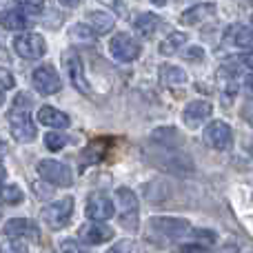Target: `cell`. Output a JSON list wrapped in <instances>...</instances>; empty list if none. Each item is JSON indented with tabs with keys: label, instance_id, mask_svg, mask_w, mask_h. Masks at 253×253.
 <instances>
[{
	"label": "cell",
	"instance_id": "1",
	"mask_svg": "<svg viewBox=\"0 0 253 253\" xmlns=\"http://www.w3.org/2000/svg\"><path fill=\"white\" fill-rule=\"evenodd\" d=\"M71 213H74V198H62V200L42 207L40 220H42L51 231H60V229H65L67 224H69Z\"/></svg>",
	"mask_w": 253,
	"mask_h": 253
},
{
	"label": "cell",
	"instance_id": "2",
	"mask_svg": "<svg viewBox=\"0 0 253 253\" xmlns=\"http://www.w3.org/2000/svg\"><path fill=\"white\" fill-rule=\"evenodd\" d=\"M116 202H118V218L120 224L129 231L138 229V196L131 189L120 187L116 191Z\"/></svg>",
	"mask_w": 253,
	"mask_h": 253
},
{
	"label": "cell",
	"instance_id": "3",
	"mask_svg": "<svg viewBox=\"0 0 253 253\" xmlns=\"http://www.w3.org/2000/svg\"><path fill=\"white\" fill-rule=\"evenodd\" d=\"M38 175L44 182H51L56 187H71L74 182V173L69 167L60 160H51V158L38 162Z\"/></svg>",
	"mask_w": 253,
	"mask_h": 253
},
{
	"label": "cell",
	"instance_id": "4",
	"mask_svg": "<svg viewBox=\"0 0 253 253\" xmlns=\"http://www.w3.org/2000/svg\"><path fill=\"white\" fill-rule=\"evenodd\" d=\"M9 126H11V135L16 142H34L38 131H36V125H34V118L29 116V111L25 109H13V114L9 116Z\"/></svg>",
	"mask_w": 253,
	"mask_h": 253
},
{
	"label": "cell",
	"instance_id": "5",
	"mask_svg": "<svg viewBox=\"0 0 253 253\" xmlns=\"http://www.w3.org/2000/svg\"><path fill=\"white\" fill-rule=\"evenodd\" d=\"M13 49H16L18 56L27 58V60H38L47 51V42H44V38L40 34L27 31V34H20L13 40Z\"/></svg>",
	"mask_w": 253,
	"mask_h": 253
},
{
	"label": "cell",
	"instance_id": "6",
	"mask_svg": "<svg viewBox=\"0 0 253 253\" xmlns=\"http://www.w3.org/2000/svg\"><path fill=\"white\" fill-rule=\"evenodd\" d=\"M109 53L118 62H133L140 56V42L129 34H116L109 42Z\"/></svg>",
	"mask_w": 253,
	"mask_h": 253
},
{
	"label": "cell",
	"instance_id": "7",
	"mask_svg": "<svg viewBox=\"0 0 253 253\" xmlns=\"http://www.w3.org/2000/svg\"><path fill=\"white\" fill-rule=\"evenodd\" d=\"M205 142L209 144L211 149L215 151H227L231 149L233 144V133H231V126L222 120H213L211 125H207L205 129Z\"/></svg>",
	"mask_w": 253,
	"mask_h": 253
},
{
	"label": "cell",
	"instance_id": "8",
	"mask_svg": "<svg viewBox=\"0 0 253 253\" xmlns=\"http://www.w3.org/2000/svg\"><path fill=\"white\" fill-rule=\"evenodd\" d=\"M62 65H65V71H67V76H69L71 84H74L80 93H87L89 84H87V80H84V67H83V60H80L76 49H69V51L62 53Z\"/></svg>",
	"mask_w": 253,
	"mask_h": 253
},
{
	"label": "cell",
	"instance_id": "9",
	"mask_svg": "<svg viewBox=\"0 0 253 253\" xmlns=\"http://www.w3.org/2000/svg\"><path fill=\"white\" fill-rule=\"evenodd\" d=\"M2 233L7 238H18V240H40V229L34 220H27V218H11L4 222Z\"/></svg>",
	"mask_w": 253,
	"mask_h": 253
},
{
	"label": "cell",
	"instance_id": "10",
	"mask_svg": "<svg viewBox=\"0 0 253 253\" xmlns=\"http://www.w3.org/2000/svg\"><path fill=\"white\" fill-rule=\"evenodd\" d=\"M34 87L38 89L44 96H51V93H58L62 89V80L58 76V71L53 69L51 65H42L34 71Z\"/></svg>",
	"mask_w": 253,
	"mask_h": 253
},
{
	"label": "cell",
	"instance_id": "11",
	"mask_svg": "<svg viewBox=\"0 0 253 253\" xmlns=\"http://www.w3.org/2000/svg\"><path fill=\"white\" fill-rule=\"evenodd\" d=\"M84 211H87V215L91 220H96V222H105V220H109L111 215H114V202H111L105 193L96 191L87 198Z\"/></svg>",
	"mask_w": 253,
	"mask_h": 253
},
{
	"label": "cell",
	"instance_id": "12",
	"mask_svg": "<svg viewBox=\"0 0 253 253\" xmlns=\"http://www.w3.org/2000/svg\"><path fill=\"white\" fill-rule=\"evenodd\" d=\"M151 227L169 238H184L193 233L191 224L182 218H151Z\"/></svg>",
	"mask_w": 253,
	"mask_h": 253
},
{
	"label": "cell",
	"instance_id": "13",
	"mask_svg": "<svg viewBox=\"0 0 253 253\" xmlns=\"http://www.w3.org/2000/svg\"><path fill=\"white\" fill-rule=\"evenodd\" d=\"M78 238H80V242H84V245H102V242L114 238V229L93 220V222H87L78 229Z\"/></svg>",
	"mask_w": 253,
	"mask_h": 253
},
{
	"label": "cell",
	"instance_id": "14",
	"mask_svg": "<svg viewBox=\"0 0 253 253\" xmlns=\"http://www.w3.org/2000/svg\"><path fill=\"white\" fill-rule=\"evenodd\" d=\"M211 111H213L211 102H207V100H193V102H189V105L184 107L182 120H184V125H187V126L196 129V126H200L207 118H209Z\"/></svg>",
	"mask_w": 253,
	"mask_h": 253
},
{
	"label": "cell",
	"instance_id": "15",
	"mask_svg": "<svg viewBox=\"0 0 253 253\" xmlns=\"http://www.w3.org/2000/svg\"><path fill=\"white\" fill-rule=\"evenodd\" d=\"M213 16H215V4L213 2H200V4H196V7L187 9V11L180 16V20H182V25L198 27Z\"/></svg>",
	"mask_w": 253,
	"mask_h": 253
},
{
	"label": "cell",
	"instance_id": "16",
	"mask_svg": "<svg viewBox=\"0 0 253 253\" xmlns=\"http://www.w3.org/2000/svg\"><path fill=\"white\" fill-rule=\"evenodd\" d=\"M224 44H231V47H251L253 44V29L245 25H229L224 31Z\"/></svg>",
	"mask_w": 253,
	"mask_h": 253
},
{
	"label": "cell",
	"instance_id": "17",
	"mask_svg": "<svg viewBox=\"0 0 253 253\" xmlns=\"http://www.w3.org/2000/svg\"><path fill=\"white\" fill-rule=\"evenodd\" d=\"M38 123L49 126V129H65V126L71 125V118L67 114H62L56 107H40L38 111Z\"/></svg>",
	"mask_w": 253,
	"mask_h": 253
},
{
	"label": "cell",
	"instance_id": "18",
	"mask_svg": "<svg viewBox=\"0 0 253 253\" xmlns=\"http://www.w3.org/2000/svg\"><path fill=\"white\" fill-rule=\"evenodd\" d=\"M215 84H218V89L222 91V96H227V100L231 102V98L238 93V76H236V71H231L229 67L218 69V74H215Z\"/></svg>",
	"mask_w": 253,
	"mask_h": 253
},
{
	"label": "cell",
	"instance_id": "19",
	"mask_svg": "<svg viewBox=\"0 0 253 253\" xmlns=\"http://www.w3.org/2000/svg\"><path fill=\"white\" fill-rule=\"evenodd\" d=\"M160 22H162V20L156 16V13L144 11V13H140V16L133 20V29L138 31V34L142 36V38H151V36L158 31Z\"/></svg>",
	"mask_w": 253,
	"mask_h": 253
},
{
	"label": "cell",
	"instance_id": "20",
	"mask_svg": "<svg viewBox=\"0 0 253 253\" xmlns=\"http://www.w3.org/2000/svg\"><path fill=\"white\" fill-rule=\"evenodd\" d=\"M84 22H87L96 34H109V31L114 29L116 20L109 11H89L87 18H84Z\"/></svg>",
	"mask_w": 253,
	"mask_h": 253
},
{
	"label": "cell",
	"instance_id": "21",
	"mask_svg": "<svg viewBox=\"0 0 253 253\" xmlns=\"http://www.w3.org/2000/svg\"><path fill=\"white\" fill-rule=\"evenodd\" d=\"M2 27L7 31H25L27 29V16L22 9H9L2 16Z\"/></svg>",
	"mask_w": 253,
	"mask_h": 253
},
{
	"label": "cell",
	"instance_id": "22",
	"mask_svg": "<svg viewBox=\"0 0 253 253\" xmlns=\"http://www.w3.org/2000/svg\"><path fill=\"white\" fill-rule=\"evenodd\" d=\"M160 78H162V83L169 84V87H175V84L187 83V74H184V69H180V67H175V65H165L162 67Z\"/></svg>",
	"mask_w": 253,
	"mask_h": 253
},
{
	"label": "cell",
	"instance_id": "23",
	"mask_svg": "<svg viewBox=\"0 0 253 253\" xmlns=\"http://www.w3.org/2000/svg\"><path fill=\"white\" fill-rule=\"evenodd\" d=\"M187 42V34H182V31H175V34H171L169 38L162 40L160 44V53L162 56H173L175 51H178L182 44Z\"/></svg>",
	"mask_w": 253,
	"mask_h": 253
},
{
	"label": "cell",
	"instance_id": "24",
	"mask_svg": "<svg viewBox=\"0 0 253 253\" xmlns=\"http://www.w3.org/2000/svg\"><path fill=\"white\" fill-rule=\"evenodd\" d=\"M69 38L74 40V42H93V38H96V31L91 29V27L87 25H74L69 31Z\"/></svg>",
	"mask_w": 253,
	"mask_h": 253
},
{
	"label": "cell",
	"instance_id": "25",
	"mask_svg": "<svg viewBox=\"0 0 253 253\" xmlns=\"http://www.w3.org/2000/svg\"><path fill=\"white\" fill-rule=\"evenodd\" d=\"M25 200V193L18 184H4L2 187V202L4 205H20Z\"/></svg>",
	"mask_w": 253,
	"mask_h": 253
},
{
	"label": "cell",
	"instance_id": "26",
	"mask_svg": "<svg viewBox=\"0 0 253 253\" xmlns=\"http://www.w3.org/2000/svg\"><path fill=\"white\" fill-rule=\"evenodd\" d=\"M67 142H69V138H67L65 133H47L44 135V144H47L49 151H60Z\"/></svg>",
	"mask_w": 253,
	"mask_h": 253
},
{
	"label": "cell",
	"instance_id": "27",
	"mask_svg": "<svg viewBox=\"0 0 253 253\" xmlns=\"http://www.w3.org/2000/svg\"><path fill=\"white\" fill-rule=\"evenodd\" d=\"M2 253H27V245L18 238H7L2 240Z\"/></svg>",
	"mask_w": 253,
	"mask_h": 253
},
{
	"label": "cell",
	"instance_id": "28",
	"mask_svg": "<svg viewBox=\"0 0 253 253\" xmlns=\"http://www.w3.org/2000/svg\"><path fill=\"white\" fill-rule=\"evenodd\" d=\"M18 7L25 13H40L44 7V0H18Z\"/></svg>",
	"mask_w": 253,
	"mask_h": 253
},
{
	"label": "cell",
	"instance_id": "29",
	"mask_svg": "<svg viewBox=\"0 0 253 253\" xmlns=\"http://www.w3.org/2000/svg\"><path fill=\"white\" fill-rule=\"evenodd\" d=\"M107 253H135V245L131 240H120V242H116Z\"/></svg>",
	"mask_w": 253,
	"mask_h": 253
},
{
	"label": "cell",
	"instance_id": "30",
	"mask_svg": "<svg viewBox=\"0 0 253 253\" xmlns=\"http://www.w3.org/2000/svg\"><path fill=\"white\" fill-rule=\"evenodd\" d=\"M34 191H36V196H38V198H51L53 196L51 182H47V184H34Z\"/></svg>",
	"mask_w": 253,
	"mask_h": 253
},
{
	"label": "cell",
	"instance_id": "31",
	"mask_svg": "<svg viewBox=\"0 0 253 253\" xmlns=\"http://www.w3.org/2000/svg\"><path fill=\"white\" fill-rule=\"evenodd\" d=\"M184 58H187V60H202V58H205V51H202L200 47H191L187 53H184Z\"/></svg>",
	"mask_w": 253,
	"mask_h": 253
},
{
	"label": "cell",
	"instance_id": "32",
	"mask_svg": "<svg viewBox=\"0 0 253 253\" xmlns=\"http://www.w3.org/2000/svg\"><path fill=\"white\" fill-rule=\"evenodd\" d=\"M0 76H2V91H9V89L13 87V76L9 74L7 69H2V71H0Z\"/></svg>",
	"mask_w": 253,
	"mask_h": 253
},
{
	"label": "cell",
	"instance_id": "33",
	"mask_svg": "<svg viewBox=\"0 0 253 253\" xmlns=\"http://www.w3.org/2000/svg\"><path fill=\"white\" fill-rule=\"evenodd\" d=\"M242 118H245L247 123H249V125L253 126V100H251V102H247V105H245V109H242Z\"/></svg>",
	"mask_w": 253,
	"mask_h": 253
},
{
	"label": "cell",
	"instance_id": "34",
	"mask_svg": "<svg viewBox=\"0 0 253 253\" xmlns=\"http://www.w3.org/2000/svg\"><path fill=\"white\" fill-rule=\"evenodd\" d=\"M180 253H207V251L200 245H184L180 247Z\"/></svg>",
	"mask_w": 253,
	"mask_h": 253
},
{
	"label": "cell",
	"instance_id": "35",
	"mask_svg": "<svg viewBox=\"0 0 253 253\" xmlns=\"http://www.w3.org/2000/svg\"><path fill=\"white\" fill-rule=\"evenodd\" d=\"M242 62H245L249 69H253V49H251V51H247L245 56H242Z\"/></svg>",
	"mask_w": 253,
	"mask_h": 253
},
{
	"label": "cell",
	"instance_id": "36",
	"mask_svg": "<svg viewBox=\"0 0 253 253\" xmlns=\"http://www.w3.org/2000/svg\"><path fill=\"white\" fill-rule=\"evenodd\" d=\"M58 2H60L62 7H69V9H71V7H78L83 0H58Z\"/></svg>",
	"mask_w": 253,
	"mask_h": 253
},
{
	"label": "cell",
	"instance_id": "37",
	"mask_svg": "<svg viewBox=\"0 0 253 253\" xmlns=\"http://www.w3.org/2000/svg\"><path fill=\"white\" fill-rule=\"evenodd\" d=\"M247 91H249L251 96H253V76H249V78H247Z\"/></svg>",
	"mask_w": 253,
	"mask_h": 253
},
{
	"label": "cell",
	"instance_id": "38",
	"mask_svg": "<svg viewBox=\"0 0 253 253\" xmlns=\"http://www.w3.org/2000/svg\"><path fill=\"white\" fill-rule=\"evenodd\" d=\"M151 2H153V4H158V7H162V4H165L167 0H151Z\"/></svg>",
	"mask_w": 253,
	"mask_h": 253
},
{
	"label": "cell",
	"instance_id": "39",
	"mask_svg": "<svg viewBox=\"0 0 253 253\" xmlns=\"http://www.w3.org/2000/svg\"><path fill=\"white\" fill-rule=\"evenodd\" d=\"M249 153H251V156H253V140H251V142H249Z\"/></svg>",
	"mask_w": 253,
	"mask_h": 253
},
{
	"label": "cell",
	"instance_id": "40",
	"mask_svg": "<svg viewBox=\"0 0 253 253\" xmlns=\"http://www.w3.org/2000/svg\"><path fill=\"white\" fill-rule=\"evenodd\" d=\"M251 27H253V16H251Z\"/></svg>",
	"mask_w": 253,
	"mask_h": 253
}]
</instances>
